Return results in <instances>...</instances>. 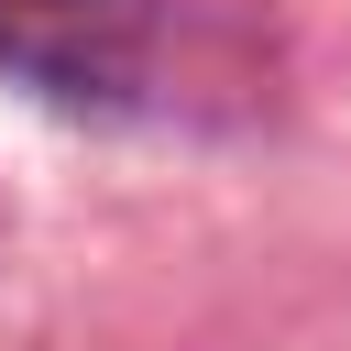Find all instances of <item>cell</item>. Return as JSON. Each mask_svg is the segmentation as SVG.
<instances>
[{
  "instance_id": "obj_1",
  "label": "cell",
  "mask_w": 351,
  "mask_h": 351,
  "mask_svg": "<svg viewBox=\"0 0 351 351\" xmlns=\"http://www.w3.org/2000/svg\"><path fill=\"white\" fill-rule=\"evenodd\" d=\"M165 44V0H0V66H22L44 99L121 110L143 99Z\"/></svg>"
}]
</instances>
